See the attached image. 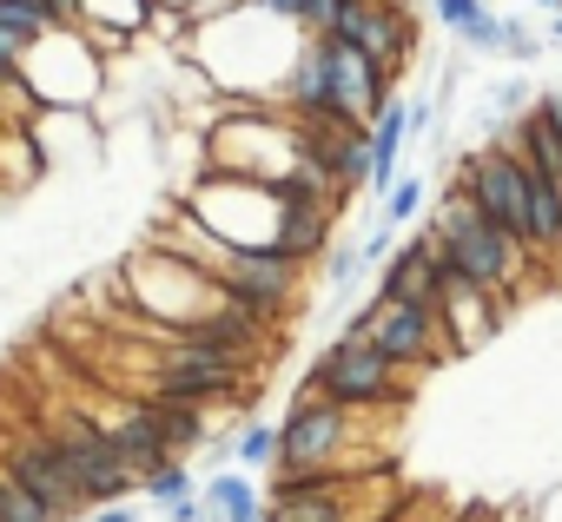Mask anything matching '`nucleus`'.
<instances>
[{"instance_id":"f257e3e1","label":"nucleus","mask_w":562,"mask_h":522,"mask_svg":"<svg viewBox=\"0 0 562 522\" xmlns=\"http://www.w3.org/2000/svg\"><path fill=\"white\" fill-rule=\"evenodd\" d=\"M430 231H437V245H443V258L476 285V292H490L503 311L522 298V285H529V272H536V258L509 238V231H496L476 205H470V192L463 185H450L443 198H437V212H430Z\"/></svg>"},{"instance_id":"f03ea898","label":"nucleus","mask_w":562,"mask_h":522,"mask_svg":"<svg viewBox=\"0 0 562 522\" xmlns=\"http://www.w3.org/2000/svg\"><path fill=\"white\" fill-rule=\"evenodd\" d=\"M113 292H120V305L126 311H146V325L153 331H166L172 344L179 338H192L225 298H218V285L199 272V265H186V258H172V251H139V258H126V265L113 272Z\"/></svg>"},{"instance_id":"7ed1b4c3","label":"nucleus","mask_w":562,"mask_h":522,"mask_svg":"<svg viewBox=\"0 0 562 522\" xmlns=\"http://www.w3.org/2000/svg\"><path fill=\"white\" fill-rule=\"evenodd\" d=\"M299 397H325L338 410H397L411 397V371H397L371 338H331L312 358Z\"/></svg>"},{"instance_id":"20e7f679","label":"nucleus","mask_w":562,"mask_h":522,"mask_svg":"<svg viewBox=\"0 0 562 522\" xmlns=\"http://www.w3.org/2000/svg\"><path fill=\"white\" fill-rule=\"evenodd\" d=\"M218 245L232 251H265L278 245V225H285V198L258 179H225V172H199L179 198Z\"/></svg>"},{"instance_id":"39448f33","label":"nucleus","mask_w":562,"mask_h":522,"mask_svg":"<svg viewBox=\"0 0 562 522\" xmlns=\"http://www.w3.org/2000/svg\"><path fill=\"white\" fill-rule=\"evenodd\" d=\"M21 87L34 93L41 113H87L106 87V54L87 34H47L21 60Z\"/></svg>"},{"instance_id":"423d86ee","label":"nucleus","mask_w":562,"mask_h":522,"mask_svg":"<svg viewBox=\"0 0 562 522\" xmlns=\"http://www.w3.org/2000/svg\"><path fill=\"white\" fill-rule=\"evenodd\" d=\"M218 285V298L258 325H278V318H292L299 311V292H305V265H292L278 245L265 251H225L218 265L205 272Z\"/></svg>"},{"instance_id":"0eeeda50","label":"nucleus","mask_w":562,"mask_h":522,"mask_svg":"<svg viewBox=\"0 0 562 522\" xmlns=\"http://www.w3.org/2000/svg\"><path fill=\"white\" fill-rule=\"evenodd\" d=\"M245 358H225L212 344H166L146 358V384L139 397H159V404H225V397H245Z\"/></svg>"},{"instance_id":"6e6552de","label":"nucleus","mask_w":562,"mask_h":522,"mask_svg":"<svg viewBox=\"0 0 562 522\" xmlns=\"http://www.w3.org/2000/svg\"><path fill=\"white\" fill-rule=\"evenodd\" d=\"M47 436H54V450H60V463H67V476H74V489H80V502L87 509H106V502H126L139 483L126 476V463H120V450L106 443V430L87 417V410H47V423H41Z\"/></svg>"},{"instance_id":"1a4fd4ad","label":"nucleus","mask_w":562,"mask_h":522,"mask_svg":"<svg viewBox=\"0 0 562 522\" xmlns=\"http://www.w3.org/2000/svg\"><path fill=\"white\" fill-rule=\"evenodd\" d=\"M338 338H371L397 371H430V364L457 358L450 338H443L437 305H384V298H371V305L351 311V325H345Z\"/></svg>"},{"instance_id":"9d476101","label":"nucleus","mask_w":562,"mask_h":522,"mask_svg":"<svg viewBox=\"0 0 562 522\" xmlns=\"http://www.w3.org/2000/svg\"><path fill=\"white\" fill-rule=\"evenodd\" d=\"M457 185L470 192V205H476L496 231H509V238L529 251V185H522V159H516L503 139H490V146L463 152Z\"/></svg>"},{"instance_id":"9b49d317","label":"nucleus","mask_w":562,"mask_h":522,"mask_svg":"<svg viewBox=\"0 0 562 522\" xmlns=\"http://www.w3.org/2000/svg\"><path fill=\"white\" fill-rule=\"evenodd\" d=\"M351 417H358V410H338V404H325V397H292V410L278 417V469H325V463H345Z\"/></svg>"},{"instance_id":"f8f14e48","label":"nucleus","mask_w":562,"mask_h":522,"mask_svg":"<svg viewBox=\"0 0 562 522\" xmlns=\"http://www.w3.org/2000/svg\"><path fill=\"white\" fill-rule=\"evenodd\" d=\"M312 54H318V67H325V100L351 120V126H378V113L397 100L391 93V73L378 67V60H364L358 47H345V41H312Z\"/></svg>"},{"instance_id":"ddd939ff","label":"nucleus","mask_w":562,"mask_h":522,"mask_svg":"<svg viewBox=\"0 0 562 522\" xmlns=\"http://www.w3.org/2000/svg\"><path fill=\"white\" fill-rule=\"evenodd\" d=\"M0 469H8L54 522H87V502H80V489H74V476H67V463H60V450H54V436L47 430H34V436H14L8 443V456H0Z\"/></svg>"},{"instance_id":"4468645a","label":"nucleus","mask_w":562,"mask_h":522,"mask_svg":"<svg viewBox=\"0 0 562 522\" xmlns=\"http://www.w3.org/2000/svg\"><path fill=\"white\" fill-rule=\"evenodd\" d=\"M325 41H345L358 47L364 60H378L391 80L417 60V27H411V8H378V0H351V8L338 14V27Z\"/></svg>"},{"instance_id":"2eb2a0df","label":"nucleus","mask_w":562,"mask_h":522,"mask_svg":"<svg viewBox=\"0 0 562 522\" xmlns=\"http://www.w3.org/2000/svg\"><path fill=\"white\" fill-rule=\"evenodd\" d=\"M371 298H384V305H437V238H430V225L417 238L391 245V258L378 265Z\"/></svg>"},{"instance_id":"dca6fc26","label":"nucleus","mask_w":562,"mask_h":522,"mask_svg":"<svg viewBox=\"0 0 562 522\" xmlns=\"http://www.w3.org/2000/svg\"><path fill=\"white\" fill-rule=\"evenodd\" d=\"M87 417H93V423L106 430V443L120 450V463H126V476H133V483H146L153 469H166V463H172L139 397H133V404H113V410H87Z\"/></svg>"},{"instance_id":"f3484780","label":"nucleus","mask_w":562,"mask_h":522,"mask_svg":"<svg viewBox=\"0 0 562 522\" xmlns=\"http://www.w3.org/2000/svg\"><path fill=\"white\" fill-rule=\"evenodd\" d=\"M146 8L153 0H80V34L100 47V54H120L146 34Z\"/></svg>"},{"instance_id":"a211bd4d","label":"nucleus","mask_w":562,"mask_h":522,"mask_svg":"<svg viewBox=\"0 0 562 522\" xmlns=\"http://www.w3.org/2000/svg\"><path fill=\"white\" fill-rule=\"evenodd\" d=\"M139 404H146V417H153V430H159L172 463H186V456H199L212 443V423H205L199 404H159V397H139Z\"/></svg>"},{"instance_id":"6ab92c4d","label":"nucleus","mask_w":562,"mask_h":522,"mask_svg":"<svg viewBox=\"0 0 562 522\" xmlns=\"http://www.w3.org/2000/svg\"><path fill=\"white\" fill-rule=\"evenodd\" d=\"M199 502H205L212 522H265V502H258L251 476H238V469H218V476L199 489Z\"/></svg>"},{"instance_id":"aec40b11","label":"nucleus","mask_w":562,"mask_h":522,"mask_svg":"<svg viewBox=\"0 0 562 522\" xmlns=\"http://www.w3.org/2000/svg\"><path fill=\"white\" fill-rule=\"evenodd\" d=\"M139 496H146L153 509H172V502L199 496V483H192V469H186V463H166V469H153V476L139 483Z\"/></svg>"},{"instance_id":"412c9836","label":"nucleus","mask_w":562,"mask_h":522,"mask_svg":"<svg viewBox=\"0 0 562 522\" xmlns=\"http://www.w3.org/2000/svg\"><path fill=\"white\" fill-rule=\"evenodd\" d=\"M232 456L245 463V469H278V423H245L238 430V443H232Z\"/></svg>"},{"instance_id":"4be33fe9","label":"nucleus","mask_w":562,"mask_h":522,"mask_svg":"<svg viewBox=\"0 0 562 522\" xmlns=\"http://www.w3.org/2000/svg\"><path fill=\"white\" fill-rule=\"evenodd\" d=\"M0 27L21 34V41H47V34H60V27L41 14V0H0Z\"/></svg>"},{"instance_id":"5701e85b","label":"nucleus","mask_w":562,"mask_h":522,"mask_svg":"<svg viewBox=\"0 0 562 522\" xmlns=\"http://www.w3.org/2000/svg\"><path fill=\"white\" fill-rule=\"evenodd\" d=\"M318 279H325L331 292H351V285L364 279V258H358V245H331V251H325V265H318Z\"/></svg>"},{"instance_id":"b1692460","label":"nucleus","mask_w":562,"mask_h":522,"mask_svg":"<svg viewBox=\"0 0 562 522\" xmlns=\"http://www.w3.org/2000/svg\"><path fill=\"white\" fill-rule=\"evenodd\" d=\"M0 522H54V515H47V509H41V502L8 476V469H0Z\"/></svg>"},{"instance_id":"393cba45","label":"nucleus","mask_w":562,"mask_h":522,"mask_svg":"<svg viewBox=\"0 0 562 522\" xmlns=\"http://www.w3.org/2000/svg\"><path fill=\"white\" fill-rule=\"evenodd\" d=\"M457 41H463L470 54H496V47H503V14H490V8L470 14V21L457 27Z\"/></svg>"},{"instance_id":"a878e982","label":"nucleus","mask_w":562,"mask_h":522,"mask_svg":"<svg viewBox=\"0 0 562 522\" xmlns=\"http://www.w3.org/2000/svg\"><path fill=\"white\" fill-rule=\"evenodd\" d=\"M417 212H424V179H397L384 198V225H411Z\"/></svg>"},{"instance_id":"bb28decb","label":"nucleus","mask_w":562,"mask_h":522,"mask_svg":"<svg viewBox=\"0 0 562 522\" xmlns=\"http://www.w3.org/2000/svg\"><path fill=\"white\" fill-rule=\"evenodd\" d=\"M496 54H509V60L536 67V60H542V41H536V34H529L522 21H503V47H496Z\"/></svg>"},{"instance_id":"cd10ccee","label":"nucleus","mask_w":562,"mask_h":522,"mask_svg":"<svg viewBox=\"0 0 562 522\" xmlns=\"http://www.w3.org/2000/svg\"><path fill=\"white\" fill-rule=\"evenodd\" d=\"M27 47H34V41H21V34H8V27H0V87H14V80H21V60H27Z\"/></svg>"},{"instance_id":"c85d7f7f","label":"nucleus","mask_w":562,"mask_h":522,"mask_svg":"<svg viewBox=\"0 0 562 522\" xmlns=\"http://www.w3.org/2000/svg\"><path fill=\"white\" fill-rule=\"evenodd\" d=\"M483 8H490V0H430V14H437V21H443L450 34H457V27H463L470 14H483Z\"/></svg>"},{"instance_id":"c756f323","label":"nucleus","mask_w":562,"mask_h":522,"mask_svg":"<svg viewBox=\"0 0 562 522\" xmlns=\"http://www.w3.org/2000/svg\"><path fill=\"white\" fill-rule=\"evenodd\" d=\"M87 522H139L133 502H106V509H87Z\"/></svg>"},{"instance_id":"7c9ffc66","label":"nucleus","mask_w":562,"mask_h":522,"mask_svg":"<svg viewBox=\"0 0 562 522\" xmlns=\"http://www.w3.org/2000/svg\"><path fill=\"white\" fill-rule=\"evenodd\" d=\"M251 8H265V14H278V21L299 27V0H251Z\"/></svg>"},{"instance_id":"2f4dec72","label":"nucleus","mask_w":562,"mask_h":522,"mask_svg":"<svg viewBox=\"0 0 562 522\" xmlns=\"http://www.w3.org/2000/svg\"><path fill=\"white\" fill-rule=\"evenodd\" d=\"M536 106H542V113H549V120H555V126H562V87H549V93H542V100H536Z\"/></svg>"},{"instance_id":"473e14b6","label":"nucleus","mask_w":562,"mask_h":522,"mask_svg":"<svg viewBox=\"0 0 562 522\" xmlns=\"http://www.w3.org/2000/svg\"><path fill=\"white\" fill-rule=\"evenodd\" d=\"M153 8H186V14H199V8H205V0H153Z\"/></svg>"},{"instance_id":"72a5a7b5","label":"nucleus","mask_w":562,"mask_h":522,"mask_svg":"<svg viewBox=\"0 0 562 522\" xmlns=\"http://www.w3.org/2000/svg\"><path fill=\"white\" fill-rule=\"evenodd\" d=\"M536 8H549V14H562V0H536Z\"/></svg>"},{"instance_id":"f704fd0d","label":"nucleus","mask_w":562,"mask_h":522,"mask_svg":"<svg viewBox=\"0 0 562 522\" xmlns=\"http://www.w3.org/2000/svg\"><path fill=\"white\" fill-rule=\"evenodd\" d=\"M378 8H411V0H378Z\"/></svg>"},{"instance_id":"c9c22d12","label":"nucleus","mask_w":562,"mask_h":522,"mask_svg":"<svg viewBox=\"0 0 562 522\" xmlns=\"http://www.w3.org/2000/svg\"><path fill=\"white\" fill-rule=\"evenodd\" d=\"M549 34H555V41H562V14H555V27H549Z\"/></svg>"}]
</instances>
